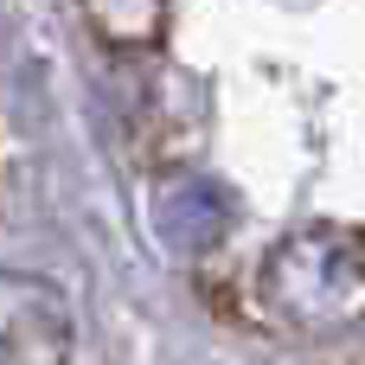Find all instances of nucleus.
<instances>
[{"label":"nucleus","instance_id":"obj_3","mask_svg":"<svg viewBox=\"0 0 365 365\" xmlns=\"http://www.w3.org/2000/svg\"><path fill=\"white\" fill-rule=\"evenodd\" d=\"M231 218H237V205H231V192L218 180H167L160 199H154V225L180 257L212 250L231 231Z\"/></svg>","mask_w":365,"mask_h":365},{"label":"nucleus","instance_id":"obj_1","mask_svg":"<svg viewBox=\"0 0 365 365\" xmlns=\"http://www.w3.org/2000/svg\"><path fill=\"white\" fill-rule=\"evenodd\" d=\"M269 295H276L282 314H295L308 327L346 321V314L365 308V263L346 237L308 231V237H295L289 250L269 257Z\"/></svg>","mask_w":365,"mask_h":365},{"label":"nucleus","instance_id":"obj_2","mask_svg":"<svg viewBox=\"0 0 365 365\" xmlns=\"http://www.w3.org/2000/svg\"><path fill=\"white\" fill-rule=\"evenodd\" d=\"M71 308L45 276L0 269V365H64Z\"/></svg>","mask_w":365,"mask_h":365}]
</instances>
